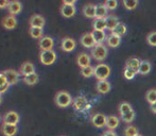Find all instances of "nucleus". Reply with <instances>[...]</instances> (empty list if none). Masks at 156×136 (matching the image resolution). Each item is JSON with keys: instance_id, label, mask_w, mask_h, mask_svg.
Instances as JSON below:
<instances>
[{"instance_id": "10", "label": "nucleus", "mask_w": 156, "mask_h": 136, "mask_svg": "<svg viewBox=\"0 0 156 136\" xmlns=\"http://www.w3.org/2000/svg\"><path fill=\"white\" fill-rule=\"evenodd\" d=\"M76 63H78V65L81 67V69L90 66V64H91L90 55L85 53V52H81V53H79L78 56H76Z\"/></svg>"}, {"instance_id": "1", "label": "nucleus", "mask_w": 156, "mask_h": 136, "mask_svg": "<svg viewBox=\"0 0 156 136\" xmlns=\"http://www.w3.org/2000/svg\"><path fill=\"white\" fill-rule=\"evenodd\" d=\"M54 101H55L56 105L58 107H62V109H65V107H68L70 104H72L73 102V99H72L71 95H70L68 91H60L56 93L55 97H54Z\"/></svg>"}, {"instance_id": "14", "label": "nucleus", "mask_w": 156, "mask_h": 136, "mask_svg": "<svg viewBox=\"0 0 156 136\" xmlns=\"http://www.w3.org/2000/svg\"><path fill=\"white\" fill-rule=\"evenodd\" d=\"M76 13V5H69V4H62L61 6V14L63 15L66 18H70V17H73Z\"/></svg>"}, {"instance_id": "17", "label": "nucleus", "mask_w": 156, "mask_h": 136, "mask_svg": "<svg viewBox=\"0 0 156 136\" xmlns=\"http://www.w3.org/2000/svg\"><path fill=\"white\" fill-rule=\"evenodd\" d=\"M106 46L107 47H111V48H117L120 46V44H121V37L118 36V35L116 34H113L111 33L107 36L106 38Z\"/></svg>"}, {"instance_id": "31", "label": "nucleus", "mask_w": 156, "mask_h": 136, "mask_svg": "<svg viewBox=\"0 0 156 136\" xmlns=\"http://www.w3.org/2000/svg\"><path fill=\"white\" fill-rule=\"evenodd\" d=\"M146 99H147V102L150 105L155 104L156 103V88H151L147 91Z\"/></svg>"}, {"instance_id": "28", "label": "nucleus", "mask_w": 156, "mask_h": 136, "mask_svg": "<svg viewBox=\"0 0 156 136\" xmlns=\"http://www.w3.org/2000/svg\"><path fill=\"white\" fill-rule=\"evenodd\" d=\"M140 63H141L140 59L131 58L126 61V63H125V67H129V68H131V69H134V70H136V71H138L139 66H140Z\"/></svg>"}, {"instance_id": "8", "label": "nucleus", "mask_w": 156, "mask_h": 136, "mask_svg": "<svg viewBox=\"0 0 156 136\" xmlns=\"http://www.w3.org/2000/svg\"><path fill=\"white\" fill-rule=\"evenodd\" d=\"M54 46V39L49 35H45L39 39V48L41 51H46V50H53Z\"/></svg>"}, {"instance_id": "36", "label": "nucleus", "mask_w": 156, "mask_h": 136, "mask_svg": "<svg viewBox=\"0 0 156 136\" xmlns=\"http://www.w3.org/2000/svg\"><path fill=\"white\" fill-rule=\"evenodd\" d=\"M136 74H138V71L134 69H131L129 67H125L123 70V77L126 80H133L134 78L136 77Z\"/></svg>"}, {"instance_id": "9", "label": "nucleus", "mask_w": 156, "mask_h": 136, "mask_svg": "<svg viewBox=\"0 0 156 136\" xmlns=\"http://www.w3.org/2000/svg\"><path fill=\"white\" fill-rule=\"evenodd\" d=\"M80 43L84 48H90V49H93L94 46L97 45L91 33H84L83 34L82 36L80 37Z\"/></svg>"}, {"instance_id": "6", "label": "nucleus", "mask_w": 156, "mask_h": 136, "mask_svg": "<svg viewBox=\"0 0 156 136\" xmlns=\"http://www.w3.org/2000/svg\"><path fill=\"white\" fill-rule=\"evenodd\" d=\"M20 120V116L17 112L15 111H9L4 114L3 116V123H8V124H14L17 126Z\"/></svg>"}, {"instance_id": "50", "label": "nucleus", "mask_w": 156, "mask_h": 136, "mask_svg": "<svg viewBox=\"0 0 156 136\" xmlns=\"http://www.w3.org/2000/svg\"><path fill=\"white\" fill-rule=\"evenodd\" d=\"M62 136H64V135H62Z\"/></svg>"}, {"instance_id": "35", "label": "nucleus", "mask_w": 156, "mask_h": 136, "mask_svg": "<svg viewBox=\"0 0 156 136\" xmlns=\"http://www.w3.org/2000/svg\"><path fill=\"white\" fill-rule=\"evenodd\" d=\"M123 134H124V136H137L138 134H139V132H138V130H137L136 127L127 126L124 128Z\"/></svg>"}, {"instance_id": "25", "label": "nucleus", "mask_w": 156, "mask_h": 136, "mask_svg": "<svg viewBox=\"0 0 156 136\" xmlns=\"http://www.w3.org/2000/svg\"><path fill=\"white\" fill-rule=\"evenodd\" d=\"M151 70H152V64H151V62H149L147 60L141 61L139 69H138V73L142 74V76H146V74L150 73Z\"/></svg>"}, {"instance_id": "38", "label": "nucleus", "mask_w": 156, "mask_h": 136, "mask_svg": "<svg viewBox=\"0 0 156 136\" xmlns=\"http://www.w3.org/2000/svg\"><path fill=\"white\" fill-rule=\"evenodd\" d=\"M81 74H82L84 78H90L94 74V66H88L81 69Z\"/></svg>"}, {"instance_id": "15", "label": "nucleus", "mask_w": 156, "mask_h": 136, "mask_svg": "<svg viewBox=\"0 0 156 136\" xmlns=\"http://www.w3.org/2000/svg\"><path fill=\"white\" fill-rule=\"evenodd\" d=\"M96 88L98 91V93L105 95V94H108L112 91V85L111 83L107 80L105 81H98L96 84Z\"/></svg>"}, {"instance_id": "5", "label": "nucleus", "mask_w": 156, "mask_h": 136, "mask_svg": "<svg viewBox=\"0 0 156 136\" xmlns=\"http://www.w3.org/2000/svg\"><path fill=\"white\" fill-rule=\"evenodd\" d=\"M106 120H107L106 115H104L103 113H96L94 115L91 116L90 121L94 128L102 129L104 127H106Z\"/></svg>"}, {"instance_id": "45", "label": "nucleus", "mask_w": 156, "mask_h": 136, "mask_svg": "<svg viewBox=\"0 0 156 136\" xmlns=\"http://www.w3.org/2000/svg\"><path fill=\"white\" fill-rule=\"evenodd\" d=\"M76 0H64V4H69V5H76Z\"/></svg>"}, {"instance_id": "13", "label": "nucleus", "mask_w": 156, "mask_h": 136, "mask_svg": "<svg viewBox=\"0 0 156 136\" xmlns=\"http://www.w3.org/2000/svg\"><path fill=\"white\" fill-rule=\"evenodd\" d=\"M46 23V19L41 14H33L30 18V26L36 28H43Z\"/></svg>"}, {"instance_id": "46", "label": "nucleus", "mask_w": 156, "mask_h": 136, "mask_svg": "<svg viewBox=\"0 0 156 136\" xmlns=\"http://www.w3.org/2000/svg\"><path fill=\"white\" fill-rule=\"evenodd\" d=\"M150 109H151V111H152V113L156 114V103H155V104L150 105Z\"/></svg>"}, {"instance_id": "41", "label": "nucleus", "mask_w": 156, "mask_h": 136, "mask_svg": "<svg viewBox=\"0 0 156 136\" xmlns=\"http://www.w3.org/2000/svg\"><path fill=\"white\" fill-rule=\"evenodd\" d=\"M8 84V80H6L5 74L3 73V71L0 72V86H3V85Z\"/></svg>"}, {"instance_id": "27", "label": "nucleus", "mask_w": 156, "mask_h": 136, "mask_svg": "<svg viewBox=\"0 0 156 136\" xmlns=\"http://www.w3.org/2000/svg\"><path fill=\"white\" fill-rule=\"evenodd\" d=\"M107 12H108V10L105 8L104 3L97 4V8H96V18H106V17L108 16Z\"/></svg>"}, {"instance_id": "40", "label": "nucleus", "mask_w": 156, "mask_h": 136, "mask_svg": "<svg viewBox=\"0 0 156 136\" xmlns=\"http://www.w3.org/2000/svg\"><path fill=\"white\" fill-rule=\"evenodd\" d=\"M147 41L150 46L156 47V31H152L147 36Z\"/></svg>"}, {"instance_id": "49", "label": "nucleus", "mask_w": 156, "mask_h": 136, "mask_svg": "<svg viewBox=\"0 0 156 136\" xmlns=\"http://www.w3.org/2000/svg\"><path fill=\"white\" fill-rule=\"evenodd\" d=\"M1 119H2V118H1V115H0V121H1Z\"/></svg>"}, {"instance_id": "33", "label": "nucleus", "mask_w": 156, "mask_h": 136, "mask_svg": "<svg viewBox=\"0 0 156 136\" xmlns=\"http://www.w3.org/2000/svg\"><path fill=\"white\" fill-rule=\"evenodd\" d=\"M29 33L33 37V38H39L44 36V31L43 28H36V27H30Z\"/></svg>"}, {"instance_id": "48", "label": "nucleus", "mask_w": 156, "mask_h": 136, "mask_svg": "<svg viewBox=\"0 0 156 136\" xmlns=\"http://www.w3.org/2000/svg\"><path fill=\"white\" fill-rule=\"evenodd\" d=\"M137 136H144V135H142V134H140V133H139V134H138Z\"/></svg>"}, {"instance_id": "29", "label": "nucleus", "mask_w": 156, "mask_h": 136, "mask_svg": "<svg viewBox=\"0 0 156 136\" xmlns=\"http://www.w3.org/2000/svg\"><path fill=\"white\" fill-rule=\"evenodd\" d=\"M38 79H39L38 74H37L36 72H34V73L28 74V76L23 77V82L28 85H34L38 82Z\"/></svg>"}, {"instance_id": "39", "label": "nucleus", "mask_w": 156, "mask_h": 136, "mask_svg": "<svg viewBox=\"0 0 156 136\" xmlns=\"http://www.w3.org/2000/svg\"><path fill=\"white\" fill-rule=\"evenodd\" d=\"M118 4H119V3H118L117 0H106V1L104 2L105 8H106L108 11L116 10V9L118 8Z\"/></svg>"}, {"instance_id": "19", "label": "nucleus", "mask_w": 156, "mask_h": 136, "mask_svg": "<svg viewBox=\"0 0 156 136\" xmlns=\"http://www.w3.org/2000/svg\"><path fill=\"white\" fill-rule=\"evenodd\" d=\"M17 131H18V128L14 124L3 123L1 126V132L4 136H15Z\"/></svg>"}, {"instance_id": "4", "label": "nucleus", "mask_w": 156, "mask_h": 136, "mask_svg": "<svg viewBox=\"0 0 156 136\" xmlns=\"http://www.w3.org/2000/svg\"><path fill=\"white\" fill-rule=\"evenodd\" d=\"M39 59H41V62L44 65H52L56 61V52L54 50L41 51Z\"/></svg>"}, {"instance_id": "44", "label": "nucleus", "mask_w": 156, "mask_h": 136, "mask_svg": "<svg viewBox=\"0 0 156 136\" xmlns=\"http://www.w3.org/2000/svg\"><path fill=\"white\" fill-rule=\"evenodd\" d=\"M11 85L9 84H5V85H3V86H0V94H3V93H5L6 91L9 89V87H10Z\"/></svg>"}, {"instance_id": "2", "label": "nucleus", "mask_w": 156, "mask_h": 136, "mask_svg": "<svg viewBox=\"0 0 156 136\" xmlns=\"http://www.w3.org/2000/svg\"><path fill=\"white\" fill-rule=\"evenodd\" d=\"M112 73L111 67L107 64L104 63H100L97 66H94V77H96V79L98 81H105L108 79V77Z\"/></svg>"}, {"instance_id": "16", "label": "nucleus", "mask_w": 156, "mask_h": 136, "mask_svg": "<svg viewBox=\"0 0 156 136\" xmlns=\"http://www.w3.org/2000/svg\"><path fill=\"white\" fill-rule=\"evenodd\" d=\"M119 124H120V118L119 117H117V116H115V115L107 116V120H106L107 130L115 131L116 129L119 127Z\"/></svg>"}, {"instance_id": "32", "label": "nucleus", "mask_w": 156, "mask_h": 136, "mask_svg": "<svg viewBox=\"0 0 156 136\" xmlns=\"http://www.w3.org/2000/svg\"><path fill=\"white\" fill-rule=\"evenodd\" d=\"M127 32V28H126V25L125 23H120L119 25L117 26V27L115 28V29L112 31V33L113 34H116V35H118V36H123V35L126 33Z\"/></svg>"}, {"instance_id": "23", "label": "nucleus", "mask_w": 156, "mask_h": 136, "mask_svg": "<svg viewBox=\"0 0 156 136\" xmlns=\"http://www.w3.org/2000/svg\"><path fill=\"white\" fill-rule=\"evenodd\" d=\"M93 34V37L96 41L97 45H101L103 44L104 41H106V38H107V35L105 33V31H98V30H93L91 32Z\"/></svg>"}, {"instance_id": "24", "label": "nucleus", "mask_w": 156, "mask_h": 136, "mask_svg": "<svg viewBox=\"0 0 156 136\" xmlns=\"http://www.w3.org/2000/svg\"><path fill=\"white\" fill-rule=\"evenodd\" d=\"M35 72L34 65L31 62H23L20 66V73L23 76H28V74H31Z\"/></svg>"}, {"instance_id": "34", "label": "nucleus", "mask_w": 156, "mask_h": 136, "mask_svg": "<svg viewBox=\"0 0 156 136\" xmlns=\"http://www.w3.org/2000/svg\"><path fill=\"white\" fill-rule=\"evenodd\" d=\"M122 4L126 10H135L138 5H139V1L138 0H124L122 1Z\"/></svg>"}, {"instance_id": "7", "label": "nucleus", "mask_w": 156, "mask_h": 136, "mask_svg": "<svg viewBox=\"0 0 156 136\" xmlns=\"http://www.w3.org/2000/svg\"><path fill=\"white\" fill-rule=\"evenodd\" d=\"M61 48L65 52H71L76 48V41L72 37L66 36L61 41Z\"/></svg>"}, {"instance_id": "43", "label": "nucleus", "mask_w": 156, "mask_h": 136, "mask_svg": "<svg viewBox=\"0 0 156 136\" xmlns=\"http://www.w3.org/2000/svg\"><path fill=\"white\" fill-rule=\"evenodd\" d=\"M9 4H10V1H8V0H0V9L8 8Z\"/></svg>"}, {"instance_id": "47", "label": "nucleus", "mask_w": 156, "mask_h": 136, "mask_svg": "<svg viewBox=\"0 0 156 136\" xmlns=\"http://www.w3.org/2000/svg\"><path fill=\"white\" fill-rule=\"evenodd\" d=\"M1 102H2V95L0 94V104H1Z\"/></svg>"}, {"instance_id": "22", "label": "nucleus", "mask_w": 156, "mask_h": 136, "mask_svg": "<svg viewBox=\"0 0 156 136\" xmlns=\"http://www.w3.org/2000/svg\"><path fill=\"white\" fill-rule=\"evenodd\" d=\"M120 23L119 18L115 15H108L106 17V30L113 31L116 27Z\"/></svg>"}, {"instance_id": "37", "label": "nucleus", "mask_w": 156, "mask_h": 136, "mask_svg": "<svg viewBox=\"0 0 156 136\" xmlns=\"http://www.w3.org/2000/svg\"><path fill=\"white\" fill-rule=\"evenodd\" d=\"M132 109H133V107H132V105L129 104V102H121L119 104V107H118V111H119L120 116L123 115L125 113H127V112L132 111Z\"/></svg>"}, {"instance_id": "30", "label": "nucleus", "mask_w": 156, "mask_h": 136, "mask_svg": "<svg viewBox=\"0 0 156 136\" xmlns=\"http://www.w3.org/2000/svg\"><path fill=\"white\" fill-rule=\"evenodd\" d=\"M136 117V113L134 109H132V111L127 112V113L123 114V115L120 116V118H121V120L125 123H131V122L134 121V119H135Z\"/></svg>"}, {"instance_id": "18", "label": "nucleus", "mask_w": 156, "mask_h": 136, "mask_svg": "<svg viewBox=\"0 0 156 136\" xmlns=\"http://www.w3.org/2000/svg\"><path fill=\"white\" fill-rule=\"evenodd\" d=\"M16 25H17V19L13 15H8V16H5L2 19V26L8 30L14 29L16 27Z\"/></svg>"}, {"instance_id": "26", "label": "nucleus", "mask_w": 156, "mask_h": 136, "mask_svg": "<svg viewBox=\"0 0 156 136\" xmlns=\"http://www.w3.org/2000/svg\"><path fill=\"white\" fill-rule=\"evenodd\" d=\"M94 30L105 31L106 30V18H94L93 21Z\"/></svg>"}, {"instance_id": "21", "label": "nucleus", "mask_w": 156, "mask_h": 136, "mask_svg": "<svg viewBox=\"0 0 156 136\" xmlns=\"http://www.w3.org/2000/svg\"><path fill=\"white\" fill-rule=\"evenodd\" d=\"M8 10L11 15L15 16V15L19 14L23 10V4L19 1H10V4L8 6Z\"/></svg>"}, {"instance_id": "11", "label": "nucleus", "mask_w": 156, "mask_h": 136, "mask_svg": "<svg viewBox=\"0 0 156 136\" xmlns=\"http://www.w3.org/2000/svg\"><path fill=\"white\" fill-rule=\"evenodd\" d=\"M3 73L5 74L6 80H8V83L10 85H14L18 82L19 80V73L14 69H6L3 71Z\"/></svg>"}, {"instance_id": "12", "label": "nucleus", "mask_w": 156, "mask_h": 136, "mask_svg": "<svg viewBox=\"0 0 156 136\" xmlns=\"http://www.w3.org/2000/svg\"><path fill=\"white\" fill-rule=\"evenodd\" d=\"M72 105H73V109H76V111H82L86 107L87 105V99L85 96L80 95L76 96L73 99V102H72Z\"/></svg>"}, {"instance_id": "3", "label": "nucleus", "mask_w": 156, "mask_h": 136, "mask_svg": "<svg viewBox=\"0 0 156 136\" xmlns=\"http://www.w3.org/2000/svg\"><path fill=\"white\" fill-rule=\"evenodd\" d=\"M108 55V49L104 44L96 45L91 49V58L96 60L97 62H103Z\"/></svg>"}, {"instance_id": "20", "label": "nucleus", "mask_w": 156, "mask_h": 136, "mask_svg": "<svg viewBox=\"0 0 156 136\" xmlns=\"http://www.w3.org/2000/svg\"><path fill=\"white\" fill-rule=\"evenodd\" d=\"M96 8L97 4L88 3L83 6V15L87 18H96Z\"/></svg>"}, {"instance_id": "42", "label": "nucleus", "mask_w": 156, "mask_h": 136, "mask_svg": "<svg viewBox=\"0 0 156 136\" xmlns=\"http://www.w3.org/2000/svg\"><path fill=\"white\" fill-rule=\"evenodd\" d=\"M102 136H118L117 133L115 132V131H111V130H107L105 131L104 133L102 134Z\"/></svg>"}]
</instances>
